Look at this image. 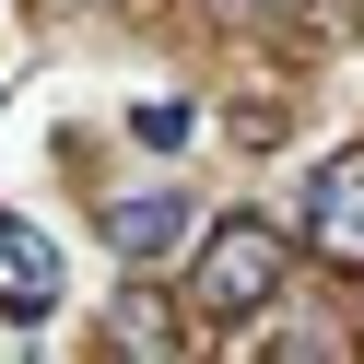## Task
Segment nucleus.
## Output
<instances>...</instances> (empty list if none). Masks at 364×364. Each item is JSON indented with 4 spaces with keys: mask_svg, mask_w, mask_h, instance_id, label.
I'll list each match as a JSON object with an SVG mask.
<instances>
[{
    "mask_svg": "<svg viewBox=\"0 0 364 364\" xmlns=\"http://www.w3.org/2000/svg\"><path fill=\"white\" fill-rule=\"evenodd\" d=\"M282 270H294L282 223H270V212H223L212 247H200V270H188V306L200 317H259L270 294H282Z\"/></svg>",
    "mask_w": 364,
    "mask_h": 364,
    "instance_id": "obj_1",
    "label": "nucleus"
},
{
    "mask_svg": "<svg viewBox=\"0 0 364 364\" xmlns=\"http://www.w3.org/2000/svg\"><path fill=\"white\" fill-rule=\"evenodd\" d=\"M306 247H317L329 270H364V141L317 165V188H306Z\"/></svg>",
    "mask_w": 364,
    "mask_h": 364,
    "instance_id": "obj_2",
    "label": "nucleus"
},
{
    "mask_svg": "<svg viewBox=\"0 0 364 364\" xmlns=\"http://www.w3.org/2000/svg\"><path fill=\"white\" fill-rule=\"evenodd\" d=\"M48 306H59V247L36 235V223H0V317L36 329Z\"/></svg>",
    "mask_w": 364,
    "mask_h": 364,
    "instance_id": "obj_3",
    "label": "nucleus"
},
{
    "mask_svg": "<svg viewBox=\"0 0 364 364\" xmlns=\"http://www.w3.org/2000/svg\"><path fill=\"white\" fill-rule=\"evenodd\" d=\"M106 247H118L129 270L176 259V247H188V200H176V188H141V200H118V212H106Z\"/></svg>",
    "mask_w": 364,
    "mask_h": 364,
    "instance_id": "obj_4",
    "label": "nucleus"
},
{
    "mask_svg": "<svg viewBox=\"0 0 364 364\" xmlns=\"http://www.w3.org/2000/svg\"><path fill=\"white\" fill-rule=\"evenodd\" d=\"M106 341H118V353H188V317H176L165 294L129 282V294H118V317H106Z\"/></svg>",
    "mask_w": 364,
    "mask_h": 364,
    "instance_id": "obj_5",
    "label": "nucleus"
},
{
    "mask_svg": "<svg viewBox=\"0 0 364 364\" xmlns=\"http://www.w3.org/2000/svg\"><path fill=\"white\" fill-rule=\"evenodd\" d=\"M188 106H141V118H129V141H141V153H188Z\"/></svg>",
    "mask_w": 364,
    "mask_h": 364,
    "instance_id": "obj_6",
    "label": "nucleus"
},
{
    "mask_svg": "<svg viewBox=\"0 0 364 364\" xmlns=\"http://www.w3.org/2000/svg\"><path fill=\"white\" fill-rule=\"evenodd\" d=\"M212 12H223V24H235V36H270V24H294L306 0H212Z\"/></svg>",
    "mask_w": 364,
    "mask_h": 364,
    "instance_id": "obj_7",
    "label": "nucleus"
}]
</instances>
